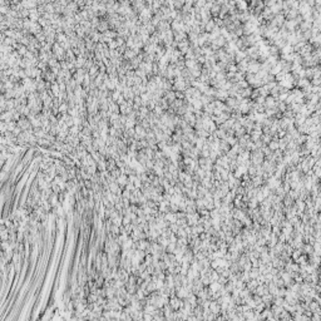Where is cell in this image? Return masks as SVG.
<instances>
[{"label": "cell", "instance_id": "obj_1", "mask_svg": "<svg viewBox=\"0 0 321 321\" xmlns=\"http://www.w3.org/2000/svg\"><path fill=\"white\" fill-rule=\"evenodd\" d=\"M20 5H22L23 8H25V9H28V10H30V9H33L37 5V2H35V0H22Z\"/></svg>", "mask_w": 321, "mask_h": 321}]
</instances>
